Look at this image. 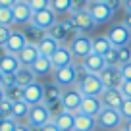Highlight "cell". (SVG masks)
Returning <instances> with one entry per match:
<instances>
[{
  "instance_id": "obj_1",
  "label": "cell",
  "mask_w": 131,
  "mask_h": 131,
  "mask_svg": "<svg viewBox=\"0 0 131 131\" xmlns=\"http://www.w3.org/2000/svg\"><path fill=\"white\" fill-rule=\"evenodd\" d=\"M77 71H79V64H77V62H73V64L68 66V68L56 70V71H54L52 83H56L62 91L71 89L73 85H77Z\"/></svg>"
},
{
  "instance_id": "obj_2",
  "label": "cell",
  "mask_w": 131,
  "mask_h": 131,
  "mask_svg": "<svg viewBox=\"0 0 131 131\" xmlns=\"http://www.w3.org/2000/svg\"><path fill=\"white\" fill-rule=\"evenodd\" d=\"M108 41L112 42L114 48H123L131 45V29L125 23H114L106 33Z\"/></svg>"
},
{
  "instance_id": "obj_3",
  "label": "cell",
  "mask_w": 131,
  "mask_h": 131,
  "mask_svg": "<svg viewBox=\"0 0 131 131\" xmlns=\"http://www.w3.org/2000/svg\"><path fill=\"white\" fill-rule=\"evenodd\" d=\"M122 114L119 110H112V108H102V112L96 116V127L100 129H106V131H116L119 129L122 125Z\"/></svg>"
},
{
  "instance_id": "obj_4",
  "label": "cell",
  "mask_w": 131,
  "mask_h": 131,
  "mask_svg": "<svg viewBox=\"0 0 131 131\" xmlns=\"http://www.w3.org/2000/svg\"><path fill=\"white\" fill-rule=\"evenodd\" d=\"M75 87L81 91L83 96H100V94L104 93V89H106L102 79H100V75H87V77L81 79Z\"/></svg>"
},
{
  "instance_id": "obj_5",
  "label": "cell",
  "mask_w": 131,
  "mask_h": 131,
  "mask_svg": "<svg viewBox=\"0 0 131 131\" xmlns=\"http://www.w3.org/2000/svg\"><path fill=\"white\" fill-rule=\"evenodd\" d=\"M48 122H52V114H50V108L45 102L37 104V106H31L27 116V125L29 127H45Z\"/></svg>"
},
{
  "instance_id": "obj_6",
  "label": "cell",
  "mask_w": 131,
  "mask_h": 131,
  "mask_svg": "<svg viewBox=\"0 0 131 131\" xmlns=\"http://www.w3.org/2000/svg\"><path fill=\"white\" fill-rule=\"evenodd\" d=\"M68 46H70V50H71L75 60H83V58H87L93 52V48H91V37L89 35H81V33L75 35Z\"/></svg>"
},
{
  "instance_id": "obj_7",
  "label": "cell",
  "mask_w": 131,
  "mask_h": 131,
  "mask_svg": "<svg viewBox=\"0 0 131 131\" xmlns=\"http://www.w3.org/2000/svg\"><path fill=\"white\" fill-rule=\"evenodd\" d=\"M64 110L71 112V114H79V108H81V102H83V94L77 87H71V89H66L62 93V98H60Z\"/></svg>"
},
{
  "instance_id": "obj_8",
  "label": "cell",
  "mask_w": 131,
  "mask_h": 131,
  "mask_svg": "<svg viewBox=\"0 0 131 131\" xmlns=\"http://www.w3.org/2000/svg\"><path fill=\"white\" fill-rule=\"evenodd\" d=\"M56 23H58V16L52 12V8H48V10H42V12L33 14V19H31L29 25L41 29V31H45V33H48Z\"/></svg>"
},
{
  "instance_id": "obj_9",
  "label": "cell",
  "mask_w": 131,
  "mask_h": 131,
  "mask_svg": "<svg viewBox=\"0 0 131 131\" xmlns=\"http://www.w3.org/2000/svg\"><path fill=\"white\" fill-rule=\"evenodd\" d=\"M71 21L75 23V27H77V31L81 33V35H89V33H93V29L96 27V23H94V19L91 17L89 10H83V12H73L70 14Z\"/></svg>"
},
{
  "instance_id": "obj_10",
  "label": "cell",
  "mask_w": 131,
  "mask_h": 131,
  "mask_svg": "<svg viewBox=\"0 0 131 131\" xmlns=\"http://www.w3.org/2000/svg\"><path fill=\"white\" fill-rule=\"evenodd\" d=\"M79 64H81V68H83L89 75H100V73L104 71V68H106L104 56H98V54H94V52H91L87 58H83Z\"/></svg>"
},
{
  "instance_id": "obj_11",
  "label": "cell",
  "mask_w": 131,
  "mask_h": 131,
  "mask_svg": "<svg viewBox=\"0 0 131 131\" xmlns=\"http://www.w3.org/2000/svg\"><path fill=\"white\" fill-rule=\"evenodd\" d=\"M87 10H89L91 17L94 19V23H96V25L108 23V21L114 17V12H112L104 2H93V4H89V8H87Z\"/></svg>"
},
{
  "instance_id": "obj_12",
  "label": "cell",
  "mask_w": 131,
  "mask_h": 131,
  "mask_svg": "<svg viewBox=\"0 0 131 131\" xmlns=\"http://www.w3.org/2000/svg\"><path fill=\"white\" fill-rule=\"evenodd\" d=\"M23 100L29 106H37V104L45 102V85H41L39 81H35L33 85L23 89Z\"/></svg>"
},
{
  "instance_id": "obj_13",
  "label": "cell",
  "mask_w": 131,
  "mask_h": 131,
  "mask_svg": "<svg viewBox=\"0 0 131 131\" xmlns=\"http://www.w3.org/2000/svg\"><path fill=\"white\" fill-rule=\"evenodd\" d=\"M50 62H52V66H54V71H56V70H62V68H68V66H71V64L75 62V58H73V54H71L70 46L62 45L60 48H58L56 52L52 54Z\"/></svg>"
},
{
  "instance_id": "obj_14",
  "label": "cell",
  "mask_w": 131,
  "mask_h": 131,
  "mask_svg": "<svg viewBox=\"0 0 131 131\" xmlns=\"http://www.w3.org/2000/svg\"><path fill=\"white\" fill-rule=\"evenodd\" d=\"M100 100H102L104 108H112V110H119L123 104V94L119 89H104V93L100 94Z\"/></svg>"
},
{
  "instance_id": "obj_15",
  "label": "cell",
  "mask_w": 131,
  "mask_h": 131,
  "mask_svg": "<svg viewBox=\"0 0 131 131\" xmlns=\"http://www.w3.org/2000/svg\"><path fill=\"white\" fill-rule=\"evenodd\" d=\"M100 79L106 89H119L123 83L122 68H104V71L100 73Z\"/></svg>"
},
{
  "instance_id": "obj_16",
  "label": "cell",
  "mask_w": 131,
  "mask_h": 131,
  "mask_svg": "<svg viewBox=\"0 0 131 131\" xmlns=\"http://www.w3.org/2000/svg\"><path fill=\"white\" fill-rule=\"evenodd\" d=\"M12 14H14V23H17V25H29L33 19V10L29 6V2H21L19 0L12 8Z\"/></svg>"
},
{
  "instance_id": "obj_17",
  "label": "cell",
  "mask_w": 131,
  "mask_h": 131,
  "mask_svg": "<svg viewBox=\"0 0 131 131\" xmlns=\"http://www.w3.org/2000/svg\"><path fill=\"white\" fill-rule=\"evenodd\" d=\"M102 100L100 96H83V102H81V108H79V114H85V116H91V118H96L100 112H102Z\"/></svg>"
},
{
  "instance_id": "obj_18",
  "label": "cell",
  "mask_w": 131,
  "mask_h": 131,
  "mask_svg": "<svg viewBox=\"0 0 131 131\" xmlns=\"http://www.w3.org/2000/svg\"><path fill=\"white\" fill-rule=\"evenodd\" d=\"M27 35L25 33H21V31H14L12 33V37H10V41L6 42V52L8 54H14V56H17V54L21 52V50L27 46Z\"/></svg>"
},
{
  "instance_id": "obj_19",
  "label": "cell",
  "mask_w": 131,
  "mask_h": 131,
  "mask_svg": "<svg viewBox=\"0 0 131 131\" xmlns=\"http://www.w3.org/2000/svg\"><path fill=\"white\" fill-rule=\"evenodd\" d=\"M39 56H41V52H39V48H37V42H27V46L17 54V60H19L21 66L31 68V66L39 60Z\"/></svg>"
},
{
  "instance_id": "obj_20",
  "label": "cell",
  "mask_w": 131,
  "mask_h": 131,
  "mask_svg": "<svg viewBox=\"0 0 131 131\" xmlns=\"http://www.w3.org/2000/svg\"><path fill=\"white\" fill-rule=\"evenodd\" d=\"M21 64L19 60H17V56H14V54H6L2 60H0V71L6 75V77H14V75L19 71Z\"/></svg>"
},
{
  "instance_id": "obj_21",
  "label": "cell",
  "mask_w": 131,
  "mask_h": 131,
  "mask_svg": "<svg viewBox=\"0 0 131 131\" xmlns=\"http://www.w3.org/2000/svg\"><path fill=\"white\" fill-rule=\"evenodd\" d=\"M60 42L56 41V39H52L48 35V33H46L45 37L41 39V41L37 42V48H39V52H41V56H45V58H52V54L56 52L58 48H60Z\"/></svg>"
},
{
  "instance_id": "obj_22",
  "label": "cell",
  "mask_w": 131,
  "mask_h": 131,
  "mask_svg": "<svg viewBox=\"0 0 131 131\" xmlns=\"http://www.w3.org/2000/svg\"><path fill=\"white\" fill-rule=\"evenodd\" d=\"M35 81H37V75H35V71H33L31 68H25V66H21L19 71L14 75V83H16V85H19L21 89H25V87L33 85Z\"/></svg>"
},
{
  "instance_id": "obj_23",
  "label": "cell",
  "mask_w": 131,
  "mask_h": 131,
  "mask_svg": "<svg viewBox=\"0 0 131 131\" xmlns=\"http://www.w3.org/2000/svg\"><path fill=\"white\" fill-rule=\"evenodd\" d=\"M91 48H93L94 54H98V56H104V54H106L110 48H114V46H112V42L108 41L106 35H96V37L91 39Z\"/></svg>"
},
{
  "instance_id": "obj_24",
  "label": "cell",
  "mask_w": 131,
  "mask_h": 131,
  "mask_svg": "<svg viewBox=\"0 0 131 131\" xmlns=\"http://www.w3.org/2000/svg\"><path fill=\"white\" fill-rule=\"evenodd\" d=\"M96 127V118H91L85 114H75L73 131H94Z\"/></svg>"
},
{
  "instance_id": "obj_25",
  "label": "cell",
  "mask_w": 131,
  "mask_h": 131,
  "mask_svg": "<svg viewBox=\"0 0 131 131\" xmlns=\"http://www.w3.org/2000/svg\"><path fill=\"white\" fill-rule=\"evenodd\" d=\"M62 93H64V91H62L56 83H46V85H45V104L50 106V104L60 102Z\"/></svg>"
},
{
  "instance_id": "obj_26",
  "label": "cell",
  "mask_w": 131,
  "mask_h": 131,
  "mask_svg": "<svg viewBox=\"0 0 131 131\" xmlns=\"http://www.w3.org/2000/svg\"><path fill=\"white\" fill-rule=\"evenodd\" d=\"M54 123L60 127V131H73V123H75V114L64 110L62 114H58L54 118Z\"/></svg>"
},
{
  "instance_id": "obj_27",
  "label": "cell",
  "mask_w": 131,
  "mask_h": 131,
  "mask_svg": "<svg viewBox=\"0 0 131 131\" xmlns=\"http://www.w3.org/2000/svg\"><path fill=\"white\" fill-rule=\"evenodd\" d=\"M4 93H6V100H10L12 104L23 100V89H21L19 85H16V83H6Z\"/></svg>"
},
{
  "instance_id": "obj_28",
  "label": "cell",
  "mask_w": 131,
  "mask_h": 131,
  "mask_svg": "<svg viewBox=\"0 0 131 131\" xmlns=\"http://www.w3.org/2000/svg\"><path fill=\"white\" fill-rule=\"evenodd\" d=\"M31 70L35 71V75L39 77V75H46V73H50V71H54V66H52V62H50V58L39 56V60L31 66Z\"/></svg>"
},
{
  "instance_id": "obj_29",
  "label": "cell",
  "mask_w": 131,
  "mask_h": 131,
  "mask_svg": "<svg viewBox=\"0 0 131 131\" xmlns=\"http://www.w3.org/2000/svg\"><path fill=\"white\" fill-rule=\"evenodd\" d=\"M48 35H50L52 39H56V41L60 42V45H64V41H66V39H70V41L73 39V37L70 35V31L66 29V25L62 23V21H58V23L54 25L52 29H50V31H48Z\"/></svg>"
},
{
  "instance_id": "obj_30",
  "label": "cell",
  "mask_w": 131,
  "mask_h": 131,
  "mask_svg": "<svg viewBox=\"0 0 131 131\" xmlns=\"http://www.w3.org/2000/svg\"><path fill=\"white\" fill-rule=\"evenodd\" d=\"M50 8L56 16L60 14H71L73 10V0H50Z\"/></svg>"
},
{
  "instance_id": "obj_31",
  "label": "cell",
  "mask_w": 131,
  "mask_h": 131,
  "mask_svg": "<svg viewBox=\"0 0 131 131\" xmlns=\"http://www.w3.org/2000/svg\"><path fill=\"white\" fill-rule=\"evenodd\" d=\"M29 110H31V106H29L25 100H21V102H16V104H14V114H12V118L16 119V122H19V119H27Z\"/></svg>"
},
{
  "instance_id": "obj_32",
  "label": "cell",
  "mask_w": 131,
  "mask_h": 131,
  "mask_svg": "<svg viewBox=\"0 0 131 131\" xmlns=\"http://www.w3.org/2000/svg\"><path fill=\"white\" fill-rule=\"evenodd\" d=\"M104 62H106V68H122L118 48H110L108 50V52L104 54Z\"/></svg>"
},
{
  "instance_id": "obj_33",
  "label": "cell",
  "mask_w": 131,
  "mask_h": 131,
  "mask_svg": "<svg viewBox=\"0 0 131 131\" xmlns=\"http://www.w3.org/2000/svg\"><path fill=\"white\" fill-rule=\"evenodd\" d=\"M12 23H14L12 8H4V6H0V25H2V27H10Z\"/></svg>"
},
{
  "instance_id": "obj_34",
  "label": "cell",
  "mask_w": 131,
  "mask_h": 131,
  "mask_svg": "<svg viewBox=\"0 0 131 131\" xmlns=\"http://www.w3.org/2000/svg\"><path fill=\"white\" fill-rule=\"evenodd\" d=\"M29 6H31L33 14H37V12H42V10L50 8V0H29Z\"/></svg>"
},
{
  "instance_id": "obj_35",
  "label": "cell",
  "mask_w": 131,
  "mask_h": 131,
  "mask_svg": "<svg viewBox=\"0 0 131 131\" xmlns=\"http://www.w3.org/2000/svg\"><path fill=\"white\" fill-rule=\"evenodd\" d=\"M118 52H119V64L122 66H125V64L131 62V45L123 46V48H118Z\"/></svg>"
},
{
  "instance_id": "obj_36",
  "label": "cell",
  "mask_w": 131,
  "mask_h": 131,
  "mask_svg": "<svg viewBox=\"0 0 131 131\" xmlns=\"http://www.w3.org/2000/svg\"><path fill=\"white\" fill-rule=\"evenodd\" d=\"M119 114H122V118L125 119V122L131 119V98H125V100H123L122 108H119Z\"/></svg>"
},
{
  "instance_id": "obj_37",
  "label": "cell",
  "mask_w": 131,
  "mask_h": 131,
  "mask_svg": "<svg viewBox=\"0 0 131 131\" xmlns=\"http://www.w3.org/2000/svg\"><path fill=\"white\" fill-rule=\"evenodd\" d=\"M0 114L4 116V118H12V114H14V104L10 102V100H2V102H0Z\"/></svg>"
},
{
  "instance_id": "obj_38",
  "label": "cell",
  "mask_w": 131,
  "mask_h": 131,
  "mask_svg": "<svg viewBox=\"0 0 131 131\" xmlns=\"http://www.w3.org/2000/svg\"><path fill=\"white\" fill-rule=\"evenodd\" d=\"M17 125H19V123H17L14 118H6L4 122L0 123V131H16Z\"/></svg>"
},
{
  "instance_id": "obj_39",
  "label": "cell",
  "mask_w": 131,
  "mask_h": 131,
  "mask_svg": "<svg viewBox=\"0 0 131 131\" xmlns=\"http://www.w3.org/2000/svg\"><path fill=\"white\" fill-rule=\"evenodd\" d=\"M12 27H2L0 25V46H6V42L10 41V37H12Z\"/></svg>"
},
{
  "instance_id": "obj_40",
  "label": "cell",
  "mask_w": 131,
  "mask_h": 131,
  "mask_svg": "<svg viewBox=\"0 0 131 131\" xmlns=\"http://www.w3.org/2000/svg\"><path fill=\"white\" fill-rule=\"evenodd\" d=\"M119 91H122L123 98H131V81H123L122 87H119Z\"/></svg>"
},
{
  "instance_id": "obj_41",
  "label": "cell",
  "mask_w": 131,
  "mask_h": 131,
  "mask_svg": "<svg viewBox=\"0 0 131 131\" xmlns=\"http://www.w3.org/2000/svg\"><path fill=\"white\" fill-rule=\"evenodd\" d=\"M122 77H123V81H131V62L122 66Z\"/></svg>"
},
{
  "instance_id": "obj_42",
  "label": "cell",
  "mask_w": 131,
  "mask_h": 131,
  "mask_svg": "<svg viewBox=\"0 0 131 131\" xmlns=\"http://www.w3.org/2000/svg\"><path fill=\"white\" fill-rule=\"evenodd\" d=\"M104 4H106L108 8L112 10V12H116V10H118L119 6L123 4V0H104Z\"/></svg>"
},
{
  "instance_id": "obj_43",
  "label": "cell",
  "mask_w": 131,
  "mask_h": 131,
  "mask_svg": "<svg viewBox=\"0 0 131 131\" xmlns=\"http://www.w3.org/2000/svg\"><path fill=\"white\" fill-rule=\"evenodd\" d=\"M42 131H60V127H58L56 123H54V119H52V122H48L45 127H42Z\"/></svg>"
},
{
  "instance_id": "obj_44",
  "label": "cell",
  "mask_w": 131,
  "mask_h": 131,
  "mask_svg": "<svg viewBox=\"0 0 131 131\" xmlns=\"http://www.w3.org/2000/svg\"><path fill=\"white\" fill-rule=\"evenodd\" d=\"M19 0H0V6H4V8H14Z\"/></svg>"
},
{
  "instance_id": "obj_45",
  "label": "cell",
  "mask_w": 131,
  "mask_h": 131,
  "mask_svg": "<svg viewBox=\"0 0 131 131\" xmlns=\"http://www.w3.org/2000/svg\"><path fill=\"white\" fill-rule=\"evenodd\" d=\"M123 8L127 14H131V0H123Z\"/></svg>"
},
{
  "instance_id": "obj_46",
  "label": "cell",
  "mask_w": 131,
  "mask_h": 131,
  "mask_svg": "<svg viewBox=\"0 0 131 131\" xmlns=\"http://www.w3.org/2000/svg\"><path fill=\"white\" fill-rule=\"evenodd\" d=\"M123 23H125L127 27L131 29V14H125V19H123Z\"/></svg>"
},
{
  "instance_id": "obj_47",
  "label": "cell",
  "mask_w": 131,
  "mask_h": 131,
  "mask_svg": "<svg viewBox=\"0 0 131 131\" xmlns=\"http://www.w3.org/2000/svg\"><path fill=\"white\" fill-rule=\"evenodd\" d=\"M16 131H31V129H29V125H23V123H19Z\"/></svg>"
},
{
  "instance_id": "obj_48",
  "label": "cell",
  "mask_w": 131,
  "mask_h": 131,
  "mask_svg": "<svg viewBox=\"0 0 131 131\" xmlns=\"http://www.w3.org/2000/svg\"><path fill=\"white\" fill-rule=\"evenodd\" d=\"M6 79H8V77H6V75H4V73H2V71H0V87H4V83H6Z\"/></svg>"
},
{
  "instance_id": "obj_49",
  "label": "cell",
  "mask_w": 131,
  "mask_h": 131,
  "mask_svg": "<svg viewBox=\"0 0 131 131\" xmlns=\"http://www.w3.org/2000/svg\"><path fill=\"white\" fill-rule=\"evenodd\" d=\"M6 100V93H4V87H0V102Z\"/></svg>"
},
{
  "instance_id": "obj_50",
  "label": "cell",
  "mask_w": 131,
  "mask_h": 131,
  "mask_svg": "<svg viewBox=\"0 0 131 131\" xmlns=\"http://www.w3.org/2000/svg\"><path fill=\"white\" fill-rule=\"evenodd\" d=\"M6 54H8V52H6V48H4V46H0V60H2Z\"/></svg>"
},
{
  "instance_id": "obj_51",
  "label": "cell",
  "mask_w": 131,
  "mask_h": 131,
  "mask_svg": "<svg viewBox=\"0 0 131 131\" xmlns=\"http://www.w3.org/2000/svg\"><path fill=\"white\" fill-rule=\"evenodd\" d=\"M123 131H131V119H129V122H125V125H123Z\"/></svg>"
},
{
  "instance_id": "obj_52",
  "label": "cell",
  "mask_w": 131,
  "mask_h": 131,
  "mask_svg": "<svg viewBox=\"0 0 131 131\" xmlns=\"http://www.w3.org/2000/svg\"><path fill=\"white\" fill-rule=\"evenodd\" d=\"M89 2H91V4H93V2H104V0H89Z\"/></svg>"
},
{
  "instance_id": "obj_53",
  "label": "cell",
  "mask_w": 131,
  "mask_h": 131,
  "mask_svg": "<svg viewBox=\"0 0 131 131\" xmlns=\"http://www.w3.org/2000/svg\"><path fill=\"white\" fill-rule=\"evenodd\" d=\"M4 119H6V118H4V116H2V114H0V123H2V122H4Z\"/></svg>"
},
{
  "instance_id": "obj_54",
  "label": "cell",
  "mask_w": 131,
  "mask_h": 131,
  "mask_svg": "<svg viewBox=\"0 0 131 131\" xmlns=\"http://www.w3.org/2000/svg\"><path fill=\"white\" fill-rule=\"evenodd\" d=\"M116 131H123V127H119V129H116Z\"/></svg>"
},
{
  "instance_id": "obj_55",
  "label": "cell",
  "mask_w": 131,
  "mask_h": 131,
  "mask_svg": "<svg viewBox=\"0 0 131 131\" xmlns=\"http://www.w3.org/2000/svg\"><path fill=\"white\" fill-rule=\"evenodd\" d=\"M21 2H29V0H21Z\"/></svg>"
}]
</instances>
